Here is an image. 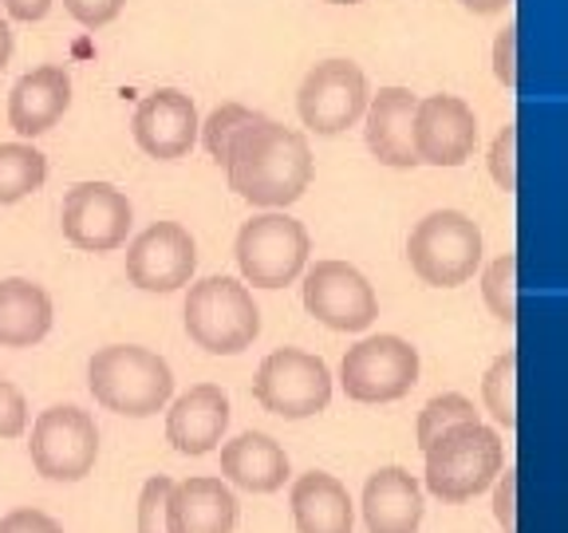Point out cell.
<instances>
[{"mask_svg":"<svg viewBox=\"0 0 568 533\" xmlns=\"http://www.w3.org/2000/svg\"><path fill=\"white\" fill-rule=\"evenodd\" d=\"M407 261L418 281L435 284V289H454V284L470 281L481 265L478 222L462 210H430L410 230Z\"/></svg>","mask_w":568,"mask_h":533,"instance_id":"5","label":"cell"},{"mask_svg":"<svg viewBox=\"0 0 568 533\" xmlns=\"http://www.w3.org/2000/svg\"><path fill=\"white\" fill-rule=\"evenodd\" d=\"M197 131H202V119H197V107L186 91L159 88L146 99H139V107H134V142H139L142 154H151L159 162L186 159L194 151Z\"/></svg>","mask_w":568,"mask_h":533,"instance_id":"14","label":"cell"},{"mask_svg":"<svg viewBox=\"0 0 568 533\" xmlns=\"http://www.w3.org/2000/svg\"><path fill=\"white\" fill-rule=\"evenodd\" d=\"M222 474L248 494H273L288 479V454L276 439L245 431L222 446Z\"/></svg>","mask_w":568,"mask_h":533,"instance_id":"22","label":"cell"},{"mask_svg":"<svg viewBox=\"0 0 568 533\" xmlns=\"http://www.w3.org/2000/svg\"><path fill=\"white\" fill-rule=\"evenodd\" d=\"M48 178V159L32 142H0V205H17Z\"/></svg>","mask_w":568,"mask_h":533,"instance_id":"24","label":"cell"},{"mask_svg":"<svg viewBox=\"0 0 568 533\" xmlns=\"http://www.w3.org/2000/svg\"><path fill=\"white\" fill-rule=\"evenodd\" d=\"M470 12H481V17H489V12H501V9H509L514 0H462Z\"/></svg>","mask_w":568,"mask_h":533,"instance_id":"37","label":"cell"},{"mask_svg":"<svg viewBox=\"0 0 568 533\" xmlns=\"http://www.w3.org/2000/svg\"><path fill=\"white\" fill-rule=\"evenodd\" d=\"M88 388L99 408L126 419H146L166 411L174 395V372L151 348L106 344L88 360Z\"/></svg>","mask_w":568,"mask_h":533,"instance_id":"2","label":"cell"},{"mask_svg":"<svg viewBox=\"0 0 568 533\" xmlns=\"http://www.w3.org/2000/svg\"><path fill=\"white\" fill-rule=\"evenodd\" d=\"M478 147L474 107L458 95H426L415 107V154L430 167H462Z\"/></svg>","mask_w":568,"mask_h":533,"instance_id":"15","label":"cell"},{"mask_svg":"<svg viewBox=\"0 0 568 533\" xmlns=\"http://www.w3.org/2000/svg\"><path fill=\"white\" fill-rule=\"evenodd\" d=\"M253 395L281 419H308L332 403V372L304 348H276L261 360Z\"/></svg>","mask_w":568,"mask_h":533,"instance_id":"7","label":"cell"},{"mask_svg":"<svg viewBox=\"0 0 568 533\" xmlns=\"http://www.w3.org/2000/svg\"><path fill=\"white\" fill-rule=\"evenodd\" d=\"M415 107L418 95L410 88H379V95L367 99L364 134L367 151L395 170H415Z\"/></svg>","mask_w":568,"mask_h":533,"instance_id":"16","label":"cell"},{"mask_svg":"<svg viewBox=\"0 0 568 533\" xmlns=\"http://www.w3.org/2000/svg\"><path fill=\"white\" fill-rule=\"evenodd\" d=\"M63 9L75 24L83 28H106L111 20H119V12L126 9V0H63Z\"/></svg>","mask_w":568,"mask_h":533,"instance_id":"32","label":"cell"},{"mask_svg":"<svg viewBox=\"0 0 568 533\" xmlns=\"http://www.w3.org/2000/svg\"><path fill=\"white\" fill-rule=\"evenodd\" d=\"M52 296L28 276L0 281V348H32L52 332Z\"/></svg>","mask_w":568,"mask_h":533,"instance_id":"23","label":"cell"},{"mask_svg":"<svg viewBox=\"0 0 568 533\" xmlns=\"http://www.w3.org/2000/svg\"><path fill=\"white\" fill-rule=\"evenodd\" d=\"M237 265L241 276L257 289H284L304 273L312 253V238L296 218L284 210L257 213L253 222L241 225L237 233Z\"/></svg>","mask_w":568,"mask_h":533,"instance_id":"6","label":"cell"},{"mask_svg":"<svg viewBox=\"0 0 568 533\" xmlns=\"http://www.w3.org/2000/svg\"><path fill=\"white\" fill-rule=\"evenodd\" d=\"M28 431V403L24 391L0 375V439H20Z\"/></svg>","mask_w":568,"mask_h":533,"instance_id":"31","label":"cell"},{"mask_svg":"<svg viewBox=\"0 0 568 533\" xmlns=\"http://www.w3.org/2000/svg\"><path fill=\"white\" fill-rule=\"evenodd\" d=\"M288 506H293L296 533H352L355 525V506L352 497H347V486L336 474H301L293 482Z\"/></svg>","mask_w":568,"mask_h":533,"instance_id":"21","label":"cell"},{"mask_svg":"<svg viewBox=\"0 0 568 533\" xmlns=\"http://www.w3.org/2000/svg\"><path fill=\"white\" fill-rule=\"evenodd\" d=\"M514 494H517V466H506V474H501V482H497V490H494V517L501 522L506 533H517Z\"/></svg>","mask_w":568,"mask_h":533,"instance_id":"35","label":"cell"},{"mask_svg":"<svg viewBox=\"0 0 568 533\" xmlns=\"http://www.w3.org/2000/svg\"><path fill=\"white\" fill-rule=\"evenodd\" d=\"M9 60H12V28L9 20L0 17V71L9 68Z\"/></svg>","mask_w":568,"mask_h":533,"instance_id":"38","label":"cell"},{"mask_svg":"<svg viewBox=\"0 0 568 533\" xmlns=\"http://www.w3.org/2000/svg\"><path fill=\"white\" fill-rule=\"evenodd\" d=\"M174 490V479L154 474L139 494V533H170L166 525V497Z\"/></svg>","mask_w":568,"mask_h":533,"instance_id":"29","label":"cell"},{"mask_svg":"<svg viewBox=\"0 0 568 533\" xmlns=\"http://www.w3.org/2000/svg\"><path fill=\"white\" fill-rule=\"evenodd\" d=\"M304 309L332 332H364L379 316L372 281L347 261H316L304 273Z\"/></svg>","mask_w":568,"mask_h":533,"instance_id":"12","label":"cell"},{"mask_svg":"<svg viewBox=\"0 0 568 533\" xmlns=\"http://www.w3.org/2000/svg\"><path fill=\"white\" fill-rule=\"evenodd\" d=\"M197 269V241L182 222H154L126 249V281L142 293H178Z\"/></svg>","mask_w":568,"mask_h":533,"instance_id":"13","label":"cell"},{"mask_svg":"<svg viewBox=\"0 0 568 533\" xmlns=\"http://www.w3.org/2000/svg\"><path fill=\"white\" fill-rule=\"evenodd\" d=\"M458 423H478V411H474V403L466 400V395H458V391H446V395H435V400L426 403L423 411H418V446H430L443 431H450V426Z\"/></svg>","mask_w":568,"mask_h":533,"instance_id":"27","label":"cell"},{"mask_svg":"<svg viewBox=\"0 0 568 533\" xmlns=\"http://www.w3.org/2000/svg\"><path fill=\"white\" fill-rule=\"evenodd\" d=\"M166 525L170 533H230L237 525V497L210 474L174 482L166 497Z\"/></svg>","mask_w":568,"mask_h":533,"instance_id":"19","label":"cell"},{"mask_svg":"<svg viewBox=\"0 0 568 533\" xmlns=\"http://www.w3.org/2000/svg\"><path fill=\"white\" fill-rule=\"evenodd\" d=\"M32 466L40 479L48 482H80L95 471L99 459V426L83 408L71 403H55V408L40 411L32 423Z\"/></svg>","mask_w":568,"mask_h":533,"instance_id":"8","label":"cell"},{"mask_svg":"<svg viewBox=\"0 0 568 533\" xmlns=\"http://www.w3.org/2000/svg\"><path fill=\"white\" fill-rule=\"evenodd\" d=\"M517 24L509 20L501 32H497L494 40V71H497V80L506 83V88H514L517 83Z\"/></svg>","mask_w":568,"mask_h":533,"instance_id":"34","label":"cell"},{"mask_svg":"<svg viewBox=\"0 0 568 533\" xmlns=\"http://www.w3.org/2000/svg\"><path fill=\"white\" fill-rule=\"evenodd\" d=\"M60 225L63 238L83 253H111L126 245V233L134 225L131 198L111 182H75L63 194Z\"/></svg>","mask_w":568,"mask_h":533,"instance_id":"11","label":"cell"},{"mask_svg":"<svg viewBox=\"0 0 568 533\" xmlns=\"http://www.w3.org/2000/svg\"><path fill=\"white\" fill-rule=\"evenodd\" d=\"M481 400H486V411L506 426V431L517 426V352L514 348H506V352L489 364L486 380H481Z\"/></svg>","mask_w":568,"mask_h":533,"instance_id":"25","label":"cell"},{"mask_svg":"<svg viewBox=\"0 0 568 533\" xmlns=\"http://www.w3.org/2000/svg\"><path fill=\"white\" fill-rule=\"evenodd\" d=\"M257 119H261V111H253V107H245V103L213 107L210 119H205L202 131H197V134H202V147L210 151V159L225 167V159H230V147L237 142V134L245 131L248 123H257Z\"/></svg>","mask_w":568,"mask_h":533,"instance_id":"26","label":"cell"},{"mask_svg":"<svg viewBox=\"0 0 568 533\" xmlns=\"http://www.w3.org/2000/svg\"><path fill=\"white\" fill-rule=\"evenodd\" d=\"M339 383L355 403L403 400L418 383V352L403 336H367L347 348Z\"/></svg>","mask_w":568,"mask_h":533,"instance_id":"9","label":"cell"},{"mask_svg":"<svg viewBox=\"0 0 568 533\" xmlns=\"http://www.w3.org/2000/svg\"><path fill=\"white\" fill-rule=\"evenodd\" d=\"M4 12L20 24H32V20H44L48 9H52V0H0Z\"/></svg>","mask_w":568,"mask_h":533,"instance_id":"36","label":"cell"},{"mask_svg":"<svg viewBox=\"0 0 568 533\" xmlns=\"http://www.w3.org/2000/svg\"><path fill=\"white\" fill-rule=\"evenodd\" d=\"M0 533H63V525L52 514H44V510L20 506L0 517Z\"/></svg>","mask_w":568,"mask_h":533,"instance_id":"33","label":"cell"},{"mask_svg":"<svg viewBox=\"0 0 568 533\" xmlns=\"http://www.w3.org/2000/svg\"><path fill=\"white\" fill-rule=\"evenodd\" d=\"M71 107V76L60 63L24 71L9 91V127L20 139H40Z\"/></svg>","mask_w":568,"mask_h":533,"instance_id":"18","label":"cell"},{"mask_svg":"<svg viewBox=\"0 0 568 533\" xmlns=\"http://www.w3.org/2000/svg\"><path fill=\"white\" fill-rule=\"evenodd\" d=\"M481 296L501 324H517V253H501L481 273Z\"/></svg>","mask_w":568,"mask_h":533,"instance_id":"28","label":"cell"},{"mask_svg":"<svg viewBox=\"0 0 568 533\" xmlns=\"http://www.w3.org/2000/svg\"><path fill=\"white\" fill-rule=\"evenodd\" d=\"M367 533H415L423 522V486L403 466H379L364 486Z\"/></svg>","mask_w":568,"mask_h":533,"instance_id":"20","label":"cell"},{"mask_svg":"<svg viewBox=\"0 0 568 533\" xmlns=\"http://www.w3.org/2000/svg\"><path fill=\"white\" fill-rule=\"evenodd\" d=\"M501 474V439L494 426L458 423L426 446V490L443 502H466Z\"/></svg>","mask_w":568,"mask_h":533,"instance_id":"4","label":"cell"},{"mask_svg":"<svg viewBox=\"0 0 568 533\" xmlns=\"http://www.w3.org/2000/svg\"><path fill=\"white\" fill-rule=\"evenodd\" d=\"M367 76L352 60H324L304 76L296 91L301 123L316 134H339L355 127L367 111Z\"/></svg>","mask_w":568,"mask_h":533,"instance_id":"10","label":"cell"},{"mask_svg":"<svg viewBox=\"0 0 568 533\" xmlns=\"http://www.w3.org/2000/svg\"><path fill=\"white\" fill-rule=\"evenodd\" d=\"M186 336L210 355H237L261 336V309L233 276H205L186 293Z\"/></svg>","mask_w":568,"mask_h":533,"instance_id":"3","label":"cell"},{"mask_svg":"<svg viewBox=\"0 0 568 533\" xmlns=\"http://www.w3.org/2000/svg\"><path fill=\"white\" fill-rule=\"evenodd\" d=\"M230 190L261 210H284L304 198L312 182V151L308 139L293 127L273 123L261 115L237 134L225 159Z\"/></svg>","mask_w":568,"mask_h":533,"instance_id":"1","label":"cell"},{"mask_svg":"<svg viewBox=\"0 0 568 533\" xmlns=\"http://www.w3.org/2000/svg\"><path fill=\"white\" fill-rule=\"evenodd\" d=\"M489 174L506 194L517 190V123H506L489 147Z\"/></svg>","mask_w":568,"mask_h":533,"instance_id":"30","label":"cell"},{"mask_svg":"<svg viewBox=\"0 0 568 533\" xmlns=\"http://www.w3.org/2000/svg\"><path fill=\"white\" fill-rule=\"evenodd\" d=\"M230 426V395L217 383H194L166 411V443L178 454H210Z\"/></svg>","mask_w":568,"mask_h":533,"instance_id":"17","label":"cell"},{"mask_svg":"<svg viewBox=\"0 0 568 533\" xmlns=\"http://www.w3.org/2000/svg\"><path fill=\"white\" fill-rule=\"evenodd\" d=\"M328 4H359V0H328Z\"/></svg>","mask_w":568,"mask_h":533,"instance_id":"39","label":"cell"}]
</instances>
